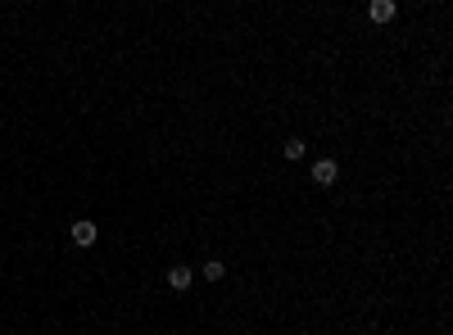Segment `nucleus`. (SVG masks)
Instances as JSON below:
<instances>
[{"mask_svg": "<svg viewBox=\"0 0 453 335\" xmlns=\"http://www.w3.org/2000/svg\"><path fill=\"white\" fill-rule=\"evenodd\" d=\"M367 14H372V23H390L394 14H399V5H394V0H372V10H367Z\"/></svg>", "mask_w": 453, "mask_h": 335, "instance_id": "20e7f679", "label": "nucleus"}, {"mask_svg": "<svg viewBox=\"0 0 453 335\" xmlns=\"http://www.w3.org/2000/svg\"><path fill=\"white\" fill-rule=\"evenodd\" d=\"M96 236H100V227L91 222V217H77V222H73V245L87 249V245H96Z\"/></svg>", "mask_w": 453, "mask_h": 335, "instance_id": "f257e3e1", "label": "nucleus"}, {"mask_svg": "<svg viewBox=\"0 0 453 335\" xmlns=\"http://www.w3.org/2000/svg\"><path fill=\"white\" fill-rule=\"evenodd\" d=\"M222 272H226V268H222L218 259H209V263H204V277H209V281H222Z\"/></svg>", "mask_w": 453, "mask_h": 335, "instance_id": "423d86ee", "label": "nucleus"}, {"mask_svg": "<svg viewBox=\"0 0 453 335\" xmlns=\"http://www.w3.org/2000/svg\"><path fill=\"white\" fill-rule=\"evenodd\" d=\"M191 281H195V272L186 268V263H177V268H168V285H173V290H191Z\"/></svg>", "mask_w": 453, "mask_h": 335, "instance_id": "7ed1b4c3", "label": "nucleus"}, {"mask_svg": "<svg viewBox=\"0 0 453 335\" xmlns=\"http://www.w3.org/2000/svg\"><path fill=\"white\" fill-rule=\"evenodd\" d=\"M281 154H286V159H304V141H299V136H291V141H286V145H281Z\"/></svg>", "mask_w": 453, "mask_h": 335, "instance_id": "39448f33", "label": "nucleus"}, {"mask_svg": "<svg viewBox=\"0 0 453 335\" xmlns=\"http://www.w3.org/2000/svg\"><path fill=\"white\" fill-rule=\"evenodd\" d=\"M335 177H340L335 159H317V163H313V182H317V186H335Z\"/></svg>", "mask_w": 453, "mask_h": 335, "instance_id": "f03ea898", "label": "nucleus"}]
</instances>
